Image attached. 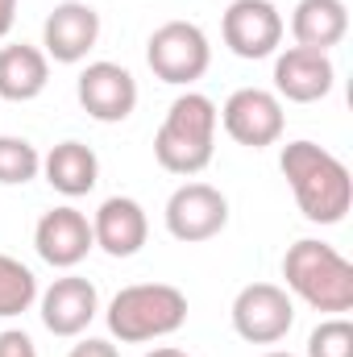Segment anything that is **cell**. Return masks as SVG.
Segmentation results:
<instances>
[{
	"mask_svg": "<svg viewBox=\"0 0 353 357\" xmlns=\"http://www.w3.org/2000/svg\"><path fill=\"white\" fill-rule=\"evenodd\" d=\"M278 167L295 191L299 212L312 225H341L345 220V212L353 208V178L350 167L337 154H329L316 142H287Z\"/></svg>",
	"mask_w": 353,
	"mask_h": 357,
	"instance_id": "1",
	"label": "cell"
},
{
	"mask_svg": "<svg viewBox=\"0 0 353 357\" xmlns=\"http://www.w3.org/2000/svg\"><path fill=\"white\" fill-rule=\"evenodd\" d=\"M216 104L204 91H183L167 108V121L154 133V158L171 175H200L216 150Z\"/></svg>",
	"mask_w": 353,
	"mask_h": 357,
	"instance_id": "2",
	"label": "cell"
},
{
	"mask_svg": "<svg viewBox=\"0 0 353 357\" xmlns=\"http://www.w3.org/2000/svg\"><path fill=\"white\" fill-rule=\"evenodd\" d=\"M104 320L121 345H146L187 324V295L171 282H133L112 295Z\"/></svg>",
	"mask_w": 353,
	"mask_h": 357,
	"instance_id": "3",
	"label": "cell"
},
{
	"mask_svg": "<svg viewBox=\"0 0 353 357\" xmlns=\"http://www.w3.org/2000/svg\"><path fill=\"white\" fill-rule=\"evenodd\" d=\"M283 278L291 295H299L308 307L316 312H350L353 307V266L324 241H295L287 254H283Z\"/></svg>",
	"mask_w": 353,
	"mask_h": 357,
	"instance_id": "4",
	"label": "cell"
},
{
	"mask_svg": "<svg viewBox=\"0 0 353 357\" xmlns=\"http://www.w3.org/2000/svg\"><path fill=\"white\" fill-rule=\"evenodd\" d=\"M146 63L150 71L171 84V88H191L195 79H204L208 63H212V46L208 33L195 21H167L150 33L146 42Z\"/></svg>",
	"mask_w": 353,
	"mask_h": 357,
	"instance_id": "5",
	"label": "cell"
},
{
	"mask_svg": "<svg viewBox=\"0 0 353 357\" xmlns=\"http://www.w3.org/2000/svg\"><path fill=\"white\" fill-rule=\"evenodd\" d=\"M295 324V303L274 282H250L233 299V328L250 345H278Z\"/></svg>",
	"mask_w": 353,
	"mask_h": 357,
	"instance_id": "6",
	"label": "cell"
},
{
	"mask_svg": "<svg viewBox=\"0 0 353 357\" xmlns=\"http://www.w3.org/2000/svg\"><path fill=\"white\" fill-rule=\"evenodd\" d=\"M216 116H220L225 133L237 146H246V150L274 146L283 137V121H287L283 116V100L266 88H237L225 100V108H216Z\"/></svg>",
	"mask_w": 353,
	"mask_h": 357,
	"instance_id": "7",
	"label": "cell"
},
{
	"mask_svg": "<svg viewBox=\"0 0 353 357\" xmlns=\"http://www.w3.org/2000/svg\"><path fill=\"white\" fill-rule=\"evenodd\" d=\"M167 233L183 245L212 241L229 225V199L212 183H183L175 195L167 199Z\"/></svg>",
	"mask_w": 353,
	"mask_h": 357,
	"instance_id": "8",
	"label": "cell"
},
{
	"mask_svg": "<svg viewBox=\"0 0 353 357\" xmlns=\"http://www.w3.org/2000/svg\"><path fill=\"white\" fill-rule=\"evenodd\" d=\"M75 96L91 121L100 125H121L137 108V79L121 63H88L75 79Z\"/></svg>",
	"mask_w": 353,
	"mask_h": 357,
	"instance_id": "9",
	"label": "cell"
},
{
	"mask_svg": "<svg viewBox=\"0 0 353 357\" xmlns=\"http://www.w3.org/2000/svg\"><path fill=\"white\" fill-rule=\"evenodd\" d=\"M220 33L237 59H270L283 42V17L270 0H233L220 17Z\"/></svg>",
	"mask_w": 353,
	"mask_h": 357,
	"instance_id": "10",
	"label": "cell"
},
{
	"mask_svg": "<svg viewBox=\"0 0 353 357\" xmlns=\"http://www.w3.org/2000/svg\"><path fill=\"white\" fill-rule=\"evenodd\" d=\"M33 250H38V258H42L46 266L75 270L91 250H96L91 220L80 208H71V204L50 208V212L38 220V229H33Z\"/></svg>",
	"mask_w": 353,
	"mask_h": 357,
	"instance_id": "11",
	"label": "cell"
},
{
	"mask_svg": "<svg viewBox=\"0 0 353 357\" xmlns=\"http://www.w3.org/2000/svg\"><path fill=\"white\" fill-rule=\"evenodd\" d=\"M100 42V13L84 0H63L50 8L42 25V54L54 63H84L91 46Z\"/></svg>",
	"mask_w": 353,
	"mask_h": 357,
	"instance_id": "12",
	"label": "cell"
},
{
	"mask_svg": "<svg viewBox=\"0 0 353 357\" xmlns=\"http://www.w3.org/2000/svg\"><path fill=\"white\" fill-rule=\"evenodd\" d=\"M337 84V67L329 54L320 50H303V46H291L274 59V96L278 100H291V104H316L324 100Z\"/></svg>",
	"mask_w": 353,
	"mask_h": 357,
	"instance_id": "13",
	"label": "cell"
},
{
	"mask_svg": "<svg viewBox=\"0 0 353 357\" xmlns=\"http://www.w3.org/2000/svg\"><path fill=\"white\" fill-rule=\"evenodd\" d=\"M38 299H42V324L54 337H80V333H88V324L96 320V312H100L96 282L80 278V274L54 278Z\"/></svg>",
	"mask_w": 353,
	"mask_h": 357,
	"instance_id": "14",
	"label": "cell"
},
{
	"mask_svg": "<svg viewBox=\"0 0 353 357\" xmlns=\"http://www.w3.org/2000/svg\"><path fill=\"white\" fill-rule=\"evenodd\" d=\"M91 237L96 245L108 254V258H133L142 254L146 237H150V220H146V208L129 195H112L96 208L91 216Z\"/></svg>",
	"mask_w": 353,
	"mask_h": 357,
	"instance_id": "15",
	"label": "cell"
},
{
	"mask_svg": "<svg viewBox=\"0 0 353 357\" xmlns=\"http://www.w3.org/2000/svg\"><path fill=\"white\" fill-rule=\"evenodd\" d=\"M345 33H350V8H345V0H299L295 13H291V38L303 50L329 54L333 46H341Z\"/></svg>",
	"mask_w": 353,
	"mask_h": 357,
	"instance_id": "16",
	"label": "cell"
},
{
	"mask_svg": "<svg viewBox=\"0 0 353 357\" xmlns=\"http://www.w3.org/2000/svg\"><path fill=\"white\" fill-rule=\"evenodd\" d=\"M46 84H50V59L38 46H25V42L0 46V100H13V104L38 100Z\"/></svg>",
	"mask_w": 353,
	"mask_h": 357,
	"instance_id": "17",
	"label": "cell"
},
{
	"mask_svg": "<svg viewBox=\"0 0 353 357\" xmlns=\"http://www.w3.org/2000/svg\"><path fill=\"white\" fill-rule=\"evenodd\" d=\"M42 175H46V183L59 195L80 199V195H88L91 187L100 183V158H96V150L84 146V142H59L42 158Z\"/></svg>",
	"mask_w": 353,
	"mask_h": 357,
	"instance_id": "18",
	"label": "cell"
},
{
	"mask_svg": "<svg viewBox=\"0 0 353 357\" xmlns=\"http://www.w3.org/2000/svg\"><path fill=\"white\" fill-rule=\"evenodd\" d=\"M38 303V278L33 270L8 254H0V320L21 316Z\"/></svg>",
	"mask_w": 353,
	"mask_h": 357,
	"instance_id": "19",
	"label": "cell"
},
{
	"mask_svg": "<svg viewBox=\"0 0 353 357\" xmlns=\"http://www.w3.org/2000/svg\"><path fill=\"white\" fill-rule=\"evenodd\" d=\"M42 175V154L25 137H0V183L4 187H25L29 178Z\"/></svg>",
	"mask_w": 353,
	"mask_h": 357,
	"instance_id": "20",
	"label": "cell"
},
{
	"mask_svg": "<svg viewBox=\"0 0 353 357\" xmlns=\"http://www.w3.org/2000/svg\"><path fill=\"white\" fill-rule=\"evenodd\" d=\"M308 357H353V324L345 316L316 324L308 337Z\"/></svg>",
	"mask_w": 353,
	"mask_h": 357,
	"instance_id": "21",
	"label": "cell"
},
{
	"mask_svg": "<svg viewBox=\"0 0 353 357\" xmlns=\"http://www.w3.org/2000/svg\"><path fill=\"white\" fill-rule=\"evenodd\" d=\"M0 357H38V349H33L29 333H21V328H4V333H0Z\"/></svg>",
	"mask_w": 353,
	"mask_h": 357,
	"instance_id": "22",
	"label": "cell"
},
{
	"mask_svg": "<svg viewBox=\"0 0 353 357\" xmlns=\"http://www.w3.org/2000/svg\"><path fill=\"white\" fill-rule=\"evenodd\" d=\"M67 357H121V354H117V345H112V341L88 337V341H80V345H75Z\"/></svg>",
	"mask_w": 353,
	"mask_h": 357,
	"instance_id": "23",
	"label": "cell"
},
{
	"mask_svg": "<svg viewBox=\"0 0 353 357\" xmlns=\"http://www.w3.org/2000/svg\"><path fill=\"white\" fill-rule=\"evenodd\" d=\"M13 21H17V0H0V42L8 38Z\"/></svg>",
	"mask_w": 353,
	"mask_h": 357,
	"instance_id": "24",
	"label": "cell"
},
{
	"mask_svg": "<svg viewBox=\"0 0 353 357\" xmlns=\"http://www.w3.org/2000/svg\"><path fill=\"white\" fill-rule=\"evenodd\" d=\"M146 357H187L183 349H175V345H163V349H150Z\"/></svg>",
	"mask_w": 353,
	"mask_h": 357,
	"instance_id": "25",
	"label": "cell"
},
{
	"mask_svg": "<svg viewBox=\"0 0 353 357\" xmlns=\"http://www.w3.org/2000/svg\"><path fill=\"white\" fill-rule=\"evenodd\" d=\"M262 357H295V354H283V349H270V354H262Z\"/></svg>",
	"mask_w": 353,
	"mask_h": 357,
	"instance_id": "26",
	"label": "cell"
}]
</instances>
